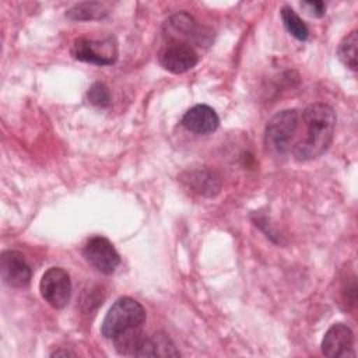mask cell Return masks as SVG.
Here are the masks:
<instances>
[{"mask_svg": "<svg viewBox=\"0 0 358 358\" xmlns=\"http://www.w3.org/2000/svg\"><path fill=\"white\" fill-rule=\"evenodd\" d=\"M158 59L165 70L173 74H182L197 64L199 55L189 43L173 42L162 49Z\"/></svg>", "mask_w": 358, "mask_h": 358, "instance_id": "obj_8", "label": "cell"}, {"mask_svg": "<svg viewBox=\"0 0 358 358\" xmlns=\"http://www.w3.org/2000/svg\"><path fill=\"white\" fill-rule=\"evenodd\" d=\"M281 20L285 27V29L298 41H305L309 35V29L306 24L302 21V18L294 11V8L284 6L281 8Z\"/></svg>", "mask_w": 358, "mask_h": 358, "instance_id": "obj_16", "label": "cell"}, {"mask_svg": "<svg viewBox=\"0 0 358 358\" xmlns=\"http://www.w3.org/2000/svg\"><path fill=\"white\" fill-rule=\"evenodd\" d=\"M180 179L187 187H190L192 192L200 196L213 197L221 190V178L210 169L189 171L183 173Z\"/></svg>", "mask_w": 358, "mask_h": 358, "instance_id": "obj_11", "label": "cell"}, {"mask_svg": "<svg viewBox=\"0 0 358 358\" xmlns=\"http://www.w3.org/2000/svg\"><path fill=\"white\" fill-rule=\"evenodd\" d=\"M60 355L67 357V355H74V352H71V351H55V352L52 354V357H60Z\"/></svg>", "mask_w": 358, "mask_h": 358, "instance_id": "obj_19", "label": "cell"}, {"mask_svg": "<svg viewBox=\"0 0 358 358\" xmlns=\"http://www.w3.org/2000/svg\"><path fill=\"white\" fill-rule=\"evenodd\" d=\"M85 260L102 274H112L120 263V256L112 242L103 236H92L84 246Z\"/></svg>", "mask_w": 358, "mask_h": 358, "instance_id": "obj_6", "label": "cell"}, {"mask_svg": "<svg viewBox=\"0 0 358 358\" xmlns=\"http://www.w3.org/2000/svg\"><path fill=\"white\" fill-rule=\"evenodd\" d=\"M0 275L11 288H25L31 281V268L17 250H4L0 256Z\"/></svg>", "mask_w": 358, "mask_h": 358, "instance_id": "obj_7", "label": "cell"}, {"mask_svg": "<svg viewBox=\"0 0 358 358\" xmlns=\"http://www.w3.org/2000/svg\"><path fill=\"white\" fill-rule=\"evenodd\" d=\"M299 112L296 109H285L275 113L266 124L264 144L277 154L291 150L294 136L299 126Z\"/></svg>", "mask_w": 358, "mask_h": 358, "instance_id": "obj_3", "label": "cell"}, {"mask_svg": "<svg viewBox=\"0 0 358 358\" xmlns=\"http://www.w3.org/2000/svg\"><path fill=\"white\" fill-rule=\"evenodd\" d=\"M354 334L351 329L344 323H334L324 333L322 340V354L329 358L352 357Z\"/></svg>", "mask_w": 358, "mask_h": 358, "instance_id": "obj_9", "label": "cell"}, {"mask_svg": "<svg viewBox=\"0 0 358 358\" xmlns=\"http://www.w3.org/2000/svg\"><path fill=\"white\" fill-rule=\"evenodd\" d=\"M180 352L176 350L172 340L164 333H155L151 337L141 340L136 357H178Z\"/></svg>", "mask_w": 358, "mask_h": 358, "instance_id": "obj_12", "label": "cell"}, {"mask_svg": "<svg viewBox=\"0 0 358 358\" xmlns=\"http://www.w3.org/2000/svg\"><path fill=\"white\" fill-rule=\"evenodd\" d=\"M182 124L186 130L194 134H208L217 130L220 117L211 106L200 103L186 110L182 117Z\"/></svg>", "mask_w": 358, "mask_h": 358, "instance_id": "obj_10", "label": "cell"}, {"mask_svg": "<svg viewBox=\"0 0 358 358\" xmlns=\"http://www.w3.org/2000/svg\"><path fill=\"white\" fill-rule=\"evenodd\" d=\"M301 6L306 7L309 10V13L316 17H322L326 10V4L323 1H303V3H301Z\"/></svg>", "mask_w": 358, "mask_h": 358, "instance_id": "obj_18", "label": "cell"}, {"mask_svg": "<svg viewBox=\"0 0 358 358\" xmlns=\"http://www.w3.org/2000/svg\"><path fill=\"white\" fill-rule=\"evenodd\" d=\"M357 45H358V35H357V29H354L341 39L337 48V55L340 62L354 71L357 70V66H358Z\"/></svg>", "mask_w": 358, "mask_h": 358, "instance_id": "obj_15", "label": "cell"}, {"mask_svg": "<svg viewBox=\"0 0 358 358\" xmlns=\"http://www.w3.org/2000/svg\"><path fill=\"white\" fill-rule=\"evenodd\" d=\"M106 14H108V8L105 7V4L98 1H85V3L76 4L66 13L69 18L78 20V21L103 18Z\"/></svg>", "mask_w": 358, "mask_h": 358, "instance_id": "obj_14", "label": "cell"}, {"mask_svg": "<svg viewBox=\"0 0 358 358\" xmlns=\"http://www.w3.org/2000/svg\"><path fill=\"white\" fill-rule=\"evenodd\" d=\"M71 55L74 59L96 64V66H110L117 59V46L112 36L103 39H90L77 38L71 45Z\"/></svg>", "mask_w": 358, "mask_h": 358, "instance_id": "obj_4", "label": "cell"}, {"mask_svg": "<svg viewBox=\"0 0 358 358\" xmlns=\"http://www.w3.org/2000/svg\"><path fill=\"white\" fill-rule=\"evenodd\" d=\"M87 98L92 105L98 108H105L110 103V91L103 83L98 81L90 87L87 92Z\"/></svg>", "mask_w": 358, "mask_h": 358, "instance_id": "obj_17", "label": "cell"}, {"mask_svg": "<svg viewBox=\"0 0 358 358\" xmlns=\"http://www.w3.org/2000/svg\"><path fill=\"white\" fill-rule=\"evenodd\" d=\"M165 28L168 29V34L176 38V42L179 38H185V39H194L197 36H201L200 28L196 22V20L189 15L187 13H178L175 15H172L166 24Z\"/></svg>", "mask_w": 358, "mask_h": 358, "instance_id": "obj_13", "label": "cell"}, {"mask_svg": "<svg viewBox=\"0 0 358 358\" xmlns=\"http://www.w3.org/2000/svg\"><path fill=\"white\" fill-rule=\"evenodd\" d=\"M305 134L292 147L298 161H310L320 157L330 145L336 129V112L323 102L310 103L302 112Z\"/></svg>", "mask_w": 358, "mask_h": 358, "instance_id": "obj_1", "label": "cell"}, {"mask_svg": "<svg viewBox=\"0 0 358 358\" xmlns=\"http://www.w3.org/2000/svg\"><path fill=\"white\" fill-rule=\"evenodd\" d=\"M145 322V309L130 296H122L113 302L101 324V333L106 338H116L131 330L141 329Z\"/></svg>", "mask_w": 358, "mask_h": 358, "instance_id": "obj_2", "label": "cell"}, {"mask_svg": "<svg viewBox=\"0 0 358 358\" xmlns=\"http://www.w3.org/2000/svg\"><path fill=\"white\" fill-rule=\"evenodd\" d=\"M42 298L55 309L64 308L71 298V281L66 270L60 267L48 268L39 282Z\"/></svg>", "mask_w": 358, "mask_h": 358, "instance_id": "obj_5", "label": "cell"}]
</instances>
